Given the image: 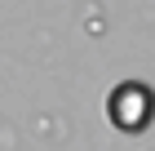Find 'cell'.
<instances>
[{
	"label": "cell",
	"mask_w": 155,
	"mask_h": 151,
	"mask_svg": "<svg viewBox=\"0 0 155 151\" xmlns=\"http://www.w3.org/2000/svg\"><path fill=\"white\" fill-rule=\"evenodd\" d=\"M107 120L120 129V133H142L155 120V93L146 89L142 80H124L107 93Z\"/></svg>",
	"instance_id": "cell-1"
}]
</instances>
